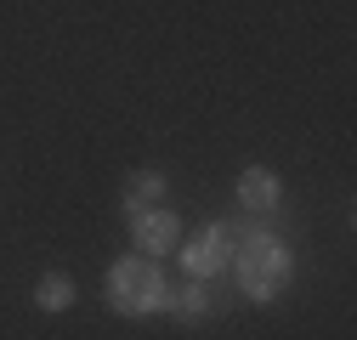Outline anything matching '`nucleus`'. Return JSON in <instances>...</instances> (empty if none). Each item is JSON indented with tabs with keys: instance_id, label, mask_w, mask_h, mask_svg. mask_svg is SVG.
<instances>
[{
	"instance_id": "f257e3e1",
	"label": "nucleus",
	"mask_w": 357,
	"mask_h": 340,
	"mask_svg": "<svg viewBox=\"0 0 357 340\" xmlns=\"http://www.w3.org/2000/svg\"><path fill=\"white\" fill-rule=\"evenodd\" d=\"M233 272H238V289L250 295V301H278V295L289 289L295 278V255L289 244H278L273 233H238V249H233Z\"/></svg>"
},
{
	"instance_id": "f03ea898",
	"label": "nucleus",
	"mask_w": 357,
	"mask_h": 340,
	"mask_svg": "<svg viewBox=\"0 0 357 340\" xmlns=\"http://www.w3.org/2000/svg\"><path fill=\"white\" fill-rule=\"evenodd\" d=\"M102 295H108V307H114L119 318H153V312H165V301H170V284H165V272H159L153 255H125V261L108 267Z\"/></svg>"
},
{
	"instance_id": "7ed1b4c3",
	"label": "nucleus",
	"mask_w": 357,
	"mask_h": 340,
	"mask_svg": "<svg viewBox=\"0 0 357 340\" xmlns=\"http://www.w3.org/2000/svg\"><path fill=\"white\" fill-rule=\"evenodd\" d=\"M130 238H137V255H170L182 244V216L165 204H125Z\"/></svg>"
},
{
	"instance_id": "20e7f679",
	"label": "nucleus",
	"mask_w": 357,
	"mask_h": 340,
	"mask_svg": "<svg viewBox=\"0 0 357 340\" xmlns=\"http://www.w3.org/2000/svg\"><path fill=\"white\" fill-rule=\"evenodd\" d=\"M233 249H238V233L227 227V222H210L188 249H182V267H188V278H215V272H227L233 267Z\"/></svg>"
},
{
	"instance_id": "39448f33",
	"label": "nucleus",
	"mask_w": 357,
	"mask_h": 340,
	"mask_svg": "<svg viewBox=\"0 0 357 340\" xmlns=\"http://www.w3.org/2000/svg\"><path fill=\"white\" fill-rule=\"evenodd\" d=\"M284 199V182H278V170H266V164H250L244 176H238V210L244 216H273Z\"/></svg>"
},
{
	"instance_id": "423d86ee",
	"label": "nucleus",
	"mask_w": 357,
	"mask_h": 340,
	"mask_svg": "<svg viewBox=\"0 0 357 340\" xmlns=\"http://www.w3.org/2000/svg\"><path fill=\"white\" fill-rule=\"evenodd\" d=\"M165 312H170L176 323H204V318H210V289H204L199 278H188L182 289H170V301H165Z\"/></svg>"
},
{
	"instance_id": "0eeeda50",
	"label": "nucleus",
	"mask_w": 357,
	"mask_h": 340,
	"mask_svg": "<svg viewBox=\"0 0 357 340\" xmlns=\"http://www.w3.org/2000/svg\"><path fill=\"white\" fill-rule=\"evenodd\" d=\"M74 295H79V289H74V278H68V272H46V278L34 284V307L57 318V312H68V307H74Z\"/></svg>"
},
{
	"instance_id": "6e6552de",
	"label": "nucleus",
	"mask_w": 357,
	"mask_h": 340,
	"mask_svg": "<svg viewBox=\"0 0 357 340\" xmlns=\"http://www.w3.org/2000/svg\"><path fill=\"white\" fill-rule=\"evenodd\" d=\"M165 193H170V176L165 170H130V182H125V204H165Z\"/></svg>"
}]
</instances>
